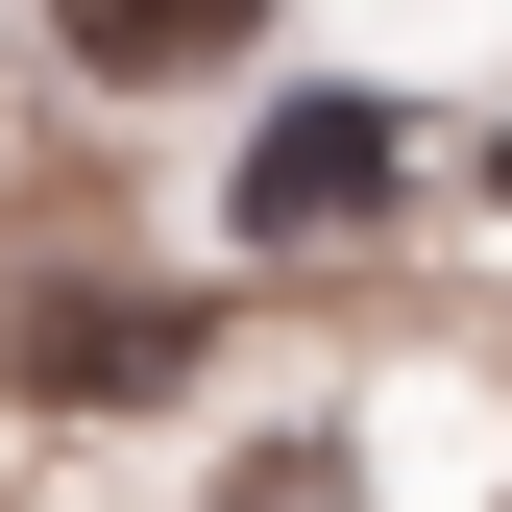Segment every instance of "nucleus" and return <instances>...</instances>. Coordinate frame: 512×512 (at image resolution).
Masks as SVG:
<instances>
[{
    "mask_svg": "<svg viewBox=\"0 0 512 512\" xmlns=\"http://www.w3.org/2000/svg\"><path fill=\"white\" fill-rule=\"evenodd\" d=\"M488 220H512V122H488Z\"/></svg>",
    "mask_w": 512,
    "mask_h": 512,
    "instance_id": "20e7f679",
    "label": "nucleus"
},
{
    "mask_svg": "<svg viewBox=\"0 0 512 512\" xmlns=\"http://www.w3.org/2000/svg\"><path fill=\"white\" fill-rule=\"evenodd\" d=\"M391 196H415V122L391 98H269V122H244V244H342Z\"/></svg>",
    "mask_w": 512,
    "mask_h": 512,
    "instance_id": "f03ea898",
    "label": "nucleus"
},
{
    "mask_svg": "<svg viewBox=\"0 0 512 512\" xmlns=\"http://www.w3.org/2000/svg\"><path fill=\"white\" fill-rule=\"evenodd\" d=\"M0 342H25V391H49V415H147V391H196V366H220V317H196V293H147V269H49Z\"/></svg>",
    "mask_w": 512,
    "mask_h": 512,
    "instance_id": "f257e3e1",
    "label": "nucleus"
},
{
    "mask_svg": "<svg viewBox=\"0 0 512 512\" xmlns=\"http://www.w3.org/2000/svg\"><path fill=\"white\" fill-rule=\"evenodd\" d=\"M49 49H74L98 98H196L220 49H269V0H49Z\"/></svg>",
    "mask_w": 512,
    "mask_h": 512,
    "instance_id": "7ed1b4c3",
    "label": "nucleus"
}]
</instances>
